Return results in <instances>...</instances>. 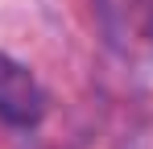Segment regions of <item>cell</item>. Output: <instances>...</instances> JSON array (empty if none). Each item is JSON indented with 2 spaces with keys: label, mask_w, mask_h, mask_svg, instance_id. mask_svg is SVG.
Returning a JSON list of instances; mask_svg holds the SVG:
<instances>
[{
  "label": "cell",
  "mask_w": 153,
  "mask_h": 149,
  "mask_svg": "<svg viewBox=\"0 0 153 149\" xmlns=\"http://www.w3.org/2000/svg\"><path fill=\"white\" fill-rule=\"evenodd\" d=\"M46 108L50 99H46V87L33 79V71L0 54V120L13 128H37Z\"/></svg>",
  "instance_id": "obj_1"
}]
</instances>
